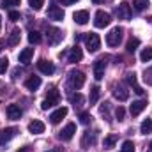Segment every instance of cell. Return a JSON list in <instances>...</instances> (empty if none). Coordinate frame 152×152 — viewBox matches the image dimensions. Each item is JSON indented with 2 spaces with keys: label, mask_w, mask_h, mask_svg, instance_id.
Returning a JSON list of instances; mask_svg holds the SVG:
<instances>
[{
  "label": "cell",
  "mask_w": 152,
  "mask_h": 152,
  "mask_svg": "<svg viewBox=\"0 0 152 152\" xmlns=\"http://www.w3.org/2000/svg\"><path fill=\"white\" fill-rule=\"evenodd\" d=\"M140 60H142V62H149V60H152V46L145 48V50H142V53H140Z\"/></svg>",
  "instance_id": "4316f807"
},
{
  "label": "cell",
  "mask_w": 152,
  "mask_h": 152,
  "mask_svg": "<svg viewBox=\"0 0 152 152\" xmlns=\"http://www.w3.org/2000/svg\"><path fill=\"white\" fill-rule=\"evenodd\" d=\"M67 83H69V87H71L73 90H78V88H81L83 83H85V75H83L81 71H71L69 76H67Z\"/></svg>",
  "instance_id": "6da1fadb"
},
{
  "label": "cell",
  "mask_w": 152,
  "mask_h": 152,
  "mask_svg": "<svg viewBox=\"0 0 152 152\" xmlns=\"http://www.w3.org/2000/svg\"><path fill=\"white\" fill-rule=\"evenodd\" d=\"M99 94H101V92H99V87H97V85L90 88V104H96V103H97Z\"/></svg>",
  "instance_id": "83f0119b"
},
{
  "label": "cell",
  "mask_w": 152,
  "mask_h": 152,
  "mask_svg": "<svg viewBox=\"0 0 152 152\" xmlns=\"http://www.w3.org/2000/svg\"><path fill=\"white\" fill-rule=\"evenodd\" d=\"M73 20L78 25H87L88 23V12L87 11H76L75 14H73Z\"/></svg>",
  "instance_id": "ffe728a7"
},
{
  "label": "cell",
  "mask_w": 152,
  "mask_h": 152,
  "mask_svg": "<svg viewBox=\"0 0 152 152\" xmlns=\"http://www.w3.org/2000/svg\"><path fill=\"white\" fill-rule=\"evenodd\" d=\"M25 87H27L28 90H37L39 87H41V78H39V76H30V78L25 81Z\"/></svg>",
  "instance_id": "603a6c76"
},
{
  "label": "cell",
  "mask_w": 152,
  "mask_h": 152,
  "mask_svg": "<svg viewBox=\"0 0 152 152\" xmlns=\"http://www.w3.org/2000/svg\"><path fill=\"white\" fill-rule=\"evenodd\" d=\"M28 4H30V7H32L34 11H39V9L44 5V0H28Z\"/></svg>",
  "instance_id": "d590c367"
},
{
  "label": "cell",
  "mask_w": 152,
  "mask_h": 152,
  "mask_svg": "<svg viewBox=\"0 0 152 152\" xmlns=\"http://www.w3.org/2000/svg\"><path fill=\"white\" fill-rule=\"evenodd\" d=\"M124 115H126V110H124L122 106H118V108L115 110V117H117V120H124Z\"/></svg>",
  "instance_id": "f35d334b"
},
{
  "label": "cell",
  "mask_w": 152,
  "mask_h": 152,
  "mask_svg": "<svg viewBox=\"0 0 152 152\" xmlns=\"http://www.w3.org/2000/svg\"><path fill=\"white\" fill-rule=\"evenodd\" d=\"M58 2H60L62 5H73V4L78 2V0H58Z\"/></svg>",
  "instance_id": "60d3db41"
},
{
  "label": "cell",
  "mask_w": 152,
  "mask_h": 152,
  "mask_svg": "<svg viewBox=\"0 0 152 152\" xmlns=\"http://www.w3.org/2000/svg\"><path fill=\"white\" fill-rule=\"evenodd\" d=\"M58 99H60L58 90H57V88H51V90L48 92V97L41 103V108H42V110H50V108H53L55 104H58Z\"/></svg>",
  "instance_id": "7a4b0ae2"
},
{
  "label": "cell",
  "mask_w": 152,
  "mask_h": 152,
  "mask_svg": "<svg viewBox=\"0 0 152 152\" xmlns=\"http://www.w3.org/2000/svg\"><path fill=\"white\" fill-rule=\"evenodd\" d=\"M140 133L142 134H151L152 133V118H145L140 126Z\"/></svg>",
  "instance_id": "d4e9b609"
},
{
  "label": "cell",
  "mask_w": 152,
  "mask_h": 152,
  "mask_svg": "<svg viewBox=\"0 0 152 152\" xmlns=\"http://www.w3.org/2000/svg\"><path fill=\"white\" fill-rule=\"evenodd\" d=\"M20 4H21V0H2V7H7V9H12Z\"/></svg>",
  "instance_id": "1f68e13d"
},
{
  "label": "cell",
  "mask_w": 152,
  "mask_h": 152,
  "mask_svg": "<svg viewBox=\"0 0 152 152\" xmlns=\"http://www.w3.org/2000/svg\"><path fill=\"white\" fill-rule=\"evenodd\" d=\"M9 20H11V21H18V20H20V12L14 11V9H11V11H9Z\"/></svg>",
  "instance_id": "ab89813d"
},
{
  "label": "cell",
  "mask_w": 152,
  "mask_h": 152,
  "mask_svg": "<svg viewBox=\"0 0 152 152\" xmlns=\"http://www.w3.org/2000/svg\"><path fill=\"white\" fill-rule=\"evenodd\" d=\"M138 46H140V39H138V37H131L129 41H127V46H126V51H127V53H134Z\"/></svg>",
  "instance_id": "cb8c5ba5"
},
{
  "label": "cell",
  "mask_w": 152,
  "mask_h": 152,
  "mask_svg": "<svg viewBox=\"0 0 152 152\" xmlns=\"http://www.w3.org/2000/svg\"><path fill=\"white\" fill-rule=\"evenodd\" d=\"M145 108H147V101H145V99L134 101V103L131 104V115H133V117H138V115L142 113Z\"/></svg>",
  "instance_id": "ac0fdd59"
},
{
  "label": "cell",
  "mask_w": 152,
  "mask_h": 152,
  "mask_svg": "<svg viewBox=\"0 0 152 152\" xmlns=\"http://www.w3.org/2000/svg\"><path fill=\"white\" fill-rule=\"evenodd\" d=\"M37 69L42 73V75H53V73H55V66H53V62L44 60V58H41V60L37 62Z\"/></svg>",
  "instance_id": "30bf717a"
},
{
  "label": "cell",
  "mask_w": 152,
  "mask_h": 152,
  "mask_svg": "<svg viewBox=\"0 0 152 152\" xmlns=\"http://www.w3.org/2000/svg\"><path fill=\"white\" fill-rule=\"evenodd\" d=\"M81 58H83V51H81V48L75 46V48H71V50H69V53H67V60H69L71 64L80 62Z\"/></svg>",
  "instance_id": "2e32d148"
},
{
  "label": "cell",
  "mask_w": 152,
  "mask_h": 152,
  "mask_svg": "<svg viewBox=\"0 0 152 152\" xmlns=\"http://www.w3.org/2000/svg\"><path fill=\"white\" fill-rule=\"evenodd\" d=\"M92 2H94V4H99V2H103V0H92Z\"/></svg>",
  "instance_id": "f6af8a7d"
},
{
  "label": "cell",
  "mask_w": 152,
  "mask_h": 152,
  "mask_svg": "<svg viewBox=\"0 0 152 152\" xmlns=\"http://www.w3.org/2000/svg\"><path fill=\"white\" fill-rule=\"evenodd\" d=\"M20 39H21V32L16 28V30H12L11 32V37H9V46H16L18 42H20Z\"/></svg>",
  "instance_id": "484cf974"
},
{
  "label": "cell",
  "mask_w": 152,
  "mask_h": 152,
  "mask_svg": "<svg viewBox=\"0 0 152 152\" xmlns=\"http://www.w3.org/2000/svg\"><path fill=\"white\" fill-rule=\"evenodd\" d=\"M110 23H112V16H110L108 12H104V11H97V12H96L94 25H96L97 28H104V27H108Z\"/></svg>",
  "instance_id": "5b68a950"
},
{
  "label": "cell",
  "mask_w": 152,
  "mask_h": 152,
  "mask_svg": "<svg viewBox=\"0 0 152 152\" xmlns=\"http://www.w3.org/2000/svg\"><path fill=\"white\" fill-rule=\"evenodd\" d=\"M133 5H134V9H136V11H143V9H147V7H149V0H134V2H133Z\"/></svg>",
  "instance_id": "f546056e"
},
{
  "label": "cell",
  "mask_w": 152,
  "mask_h": 152,
  "mask_svg": "<svg viewBox=\"0 0 152 152\" xmlns=\"http://www.w3.org/2000/svg\"><path fill=\"white\" fill-rule=\"evenodd\" d=\"M127 83L133 87V90H134L138 96H143V94H145V90L138 85V80H136V75H134V73H129V75H127Z\"/></svg>",
  "instance_id": "e0dca14e"
},
{
  "label": "cell",
  "mask_w": 152,
  "mask_h": 152,
  "mask_svg": "<svg viewBox=\"0 0 152 152\" xmlns=\"http://www.w3.org/2000/svg\"><path fill=\"white\" fill-rule=\"evenodd\" d=\"M113 96L118 99V101H126V99L129 97V90L126 88V85L118 83V85H115L113 87Z\"/></svg>",
  "instance_id": "5bb4252c"
},
{
  "label": "cell",
  "mask_w": 152,
  "mask_h": 152,
  "mask_svg": "<svg viewBox=\"0 0 152 152\" xmlns=\"http://www.w3.org/2000/svg\"><path fill=\"white\" fill-rule=\"evenodd\" d=\"M143 80H145L149 85H152V67L145 69V73H143Z\"/></svg>",
  "instance_id": "74e56055"
},
{
  "label": "cell",
  "mask_w": 152,
  "mask_h": 152,
  "mask_svg": "<svg viewBox=\"0 0 152 152\" xmlns=\"http://www.w3.org/2000/svg\"><path fill=\"white\" fill-rule=\"evenodd\" d=\"M28 41H30L32 44H39V42H41V34H39L37 30H30V32H28Z\"/></svg>",
  "instance_id": "f1b7e54d"
},
{
  "label": "cell",
  "mask_w": 152,
  "mask_h": 152,
  "mask_svg": "<svg viewBox=\"0 0 152 152\" xmlns=\"http://www.w3.org/2000/svg\"><path fill=\"white\" fill-rule=\"evenodd\" d=\"M9 67V60L7 58H0V75H4Z\"/></svg>",
  "instance_id": "8d00e7d4"
},
{
  "label": "cell",
  "mask_w": 152,
  "mask_h": 152,
  "mask_svg": "<svg viewBox=\"0 0 152 152\" xmlns=\"http://www.w3.org/2000/svg\"><path fill=\"white\" fill-rule=\"evenodd\" d=\"M46 36H48V44H57V42H60L62 37H64V34L58 28H55V27H50L46 30Z\"/></svg>",
  "instance_id": "52a82bcc"
},
{
  "label": "cell",
  "mask_w": 152,
  "mask_h": 152,
  "mask_svg": "<svg viewBox=\"0 0 152 152\" xmlns=\"http://www.w3.org/2000/svg\"><path fill=\"white\" fill-rule=\"evenodd\" d=\"M96 142H97V133H90V131L83 133V138H81V147H83V149L94 147Z\"/></svg>",
  "instance_id": "ba28073f"
},
{
  "label": "cell",
  "mask_w": 152,
  "mask_h": 152,
  "mask_svg": "<svg viewBox=\"0 0 152 152\" xmlns=\"http://www.w3.org/2000/svg\"><path fill=\"white\" fill-rule=\"evenodd\" d=\"M0 27H2V18H0Z\"/></svg>",
  "instance_id": "c3c4849f"
},
{
  "label": "cell",
  "mask_w": 152,
  "mask_h": 152,
  "mask_svg": "<svg viewBox=\"0 0 152 152\" xmlns=\"http://www.w3.org/2000/svg\"><path fill=\"white\" fill-rule=\"evenodd\" d=\"M5 112H7V117H9L11 120H20V118H21V115H23L21 108H20L18 104H9Z\"/></svg>",
  "instance_id": "9a60e30c"
},
{
  "label": "cell",
  "mask_w": 152,
  "mask_h": 152,
  "mask_svg": "<svg viewBox=\"0 0 152 152\" xmlns=\"http://www.w3.org/2000/svg\"><path fill=\"white\" fill-rule=\"evenodd\" d=\"M32 57H34V48H25V50L20 53L18 60H20L21 64H28V62L32 60Z\"/></svg>",
  "instance_id": "44dd1931"
},
{
  "label": "cell",
  "mask_w": 152,
  "mask_h": 152,
  "mask_svg": "<svg viewBox=\"0 0 152 152\" xmlns=\"http://www.w3.org/2000/svg\"><path fill=\"white\" fill-rule=\"evenodd\" d=\"M18 152H30V149H28V147H21Z\"/></svg>",
  "instance_id": "7bdbcfd3"
},
{
  "label": "cell",
  "mask_w": 152,
  "mask_h": 152,
  "mask_svg": "<svg viewBox=\"0 0 152 152\" xmlns=\"http://www.w3.org/2000/svg\"><path fill=\"white\" fill-rule=\"evenodd\" d=\"M75 133H76V126L71 122V124H67V126L58 133V138H60V140H64V142H69V140L75 136Z\"/></svg>",
  "instance_id": "9c48e42d"
},
{
  "label": "cell",
  "mask_w": 152,
  "mask_h": 152,
  "mask_svg": "<svg viewBox=\"0 0 152 152\" xmlns=\"http://www.w3.org/2000/svg\"><path fill=\"white\" fill-rule=\"evenodd\" d=\"M83 101H85V97H83L81 94H76V96H73V97H71V103L75 104V108H76V106L80 108V106L83 104Z\"/></svg>",
  "instance_id": "d6a6232c"
},
{
  "label": "cell",
  "mask_w": 152,
  "mask_h": 152,
  "mask_svg": "<svg viewBox=\"0 0 152 152\" xmlns=\"http://www.w3.org/2000/svg\"><path fill=\"white\" fill-rule=\"evenodd\" d=\"M18 134V129L16 127H5V129H2L0 131V143L4 145V143H7L11 138H14Z\"/></svg>",
  "instance_id": "4fadbf2b"
},
{
  "label": "cell",
  "mask_w": 152,
  "mask_h": 152,
  "mask_svg": "<svg viewBox=\"0 0 152 152\" xmlns=\"http://www.w3.org/2000/svg\"><path fill=\"white\" fill-rule=\"evenodd\" d=\"M46 152H62L60 147H55V149H51V151H46Z\"/></svg>",
  "instance_id": "b9f144b4"
},
{
  "label": "cell",
  "mask_w": 152,
  "mask_h": 152,
  "mask_svg": "<svg viewBox=\"0 0 152 152\" xmlns=\"http://www.w3.org/2000/svg\"><path fill=\"white\" fill-rule=\"evenodd\" d=\"M115 14H117L118 20H126V21L131 20V7H129V4H127V2H122V4L117 7Z\"/></svg>",
  "instance_id": "8992f818"
},
{
  "label": "cell",
  "mask_w": 152,
  "mask_h": 152,
  "mask_svg": "<svg viewBox=\"0 0 152 152\" xmlns=\"http://www.w3.org/2000/svg\"><path fill=\"white\" fill-rule=\"evenodd\" d=\"M149 151H151V152H152V142H151V147H149Z\"/></svg>",
  "instance_id": "bcb514c9"
},
{
  "label": "cell",
  "mask_w": 152,
  "mask_h": 152,
  "mask_svg": "<svg viewBox=\"0 0 152 152\" xmlns=\"http://www.w3.org/2000/svg\"><path fill=\"white\" fill-rule=\"evenodd\" d=\"M122 152H134V143L129 142V140H126L122 143Z\"/></svg>",
  "instance_id": "e575fe53"
},
{
  "label": "cell",
  "mask_w": 152,
  "mask_h": 152,
  "mask_svg": "<svg viewBox=\"0 0 152 152\" xmlns=\"http://www.w3.org/2000/svg\"><path fill=\"white\" fill-rule=\"evenodd\" d=\"M122 36H124V30H122L120 27L112 28V30L106 34V42H108V46H118L120 41H122Z\"/></svg>",
  "instance_id": "3957f363"
},
{
  "label": "cell",
  "mask_w": 152,
  "mask_h": 152,
  "mask_svg": "<svg viewBox=\"0 0 152 152\" xmlns=\"http://www.w3.org/2000/svg\"><path fill=\"white\" fill-rule=\"evenodd\" d=\"M4 50V41H0V51Z\"/></svg>",
  "instance_id": "ee69618b"
},
{
  "label": "cell",
  "mask_w": 152,
  "mask_h": 152,
  "mask_svg": "<svg viewBox=\"0 0 152 152\" xmlns=\"http://www.w3.org/2000/svg\"><path fill=\"white\" fill-rule=\"evenodd\" d=\"M48 18H50V20H55V21H62V20H64V11H62V7H58V5H50V9H48Z\"/></svg>",
  "instance_id": "8fae6325"
},
{
  "label": "cell",
  "mask_w": 152,
  "mask_h": 152,
  "mask_svg": "<svg viewBox=\"0 0 152 152\" xmlns=\"http://www.w3.org/2000/svg\"><path fill=\"white\" fill-rule=\"evenodd\" d=\"M85 44H87V50H88L90 53H96V51L101 48V39H99L97 34L90 32V34L85 36Z\"/></svg>",
  "instance_id": "277c9868"
},
{
  "label": "cell",
  "mask_w": 152,
  "mask_h": 152,
  "mask_svg": "<svg viewBox=\"0 0 152 152\" xmlns=\"http://www.w3.org/2000/svg\"><path fill=\"white\" fill-rule=\"evenodd\" d=\"M28 131H30L32 134H41V133H44V124H42L41 120H32V122L28 124Z\"/></svg>",
  "instance_id": "7402d4cb"
},
{
  "label": "cell",
  "mask_w": 152,
  "mask_h": 152,
  "mask_svg": "<svg viewBox=\"0 0 152 152\" xmlns=\"http://www.w3.org/2000/svg\"><path fill=\"white\" fill-rule=\"evenodd\" d=\"M115 142H117V136H113V134H110V136H106V138H104L103 145H104V149H112V147L115 145Z\"/></svg>",
  "instance_id": "4dcf8cb0"
},
{
  "label": "cell",
  "mask_w": 152,
  "mask_h": 152,
  "mask_svg": "<svg viewBox=\"0 0 152 152\" xmlns=\"http://www.w3.org/2000/svg\"><path fill=\"white\" fill-rule=\"evenodd\" d=\"M104 69H106V62H104V58L96 60V62H94V78H96V80H103V76H104Z\"/></svg>",
  "instance_id": "7c38bea8"
},
{
  "label": "cell",
  "mask_w": 152,
  "mask_h": 152,
  "mask_svg": "<svg viewBox=\"0 0 152 152\" xmlns=\"http://www.w3.org/2000/svg\"><path fill=\"white\" fill-rule=\"evenodd\" d=\"M90 120H92V115L90 113H87V112H81V113H80V122H81L83 126L90 124Z\"/></svg>",
  "instance_id": "836d02e7"
},
{
  "label": "cell",
  "mask_w": 152,
  "mask_h": 152,
  "mask_svg": "<svg viewBox=\"0 0 152 152\" xmlns=\"http://www.w3.org/2000/svg\"><path fill=\"white\" fill-rule=\"evenodd\" d=\"M66 115H67V108H66V106H62V108L55 110L53 113L50 115V120H51V124H58V122H60Z\"/></svg>",
  "instance_id": "d6986e66"
},
{
  "label": "cell",
  "mask_w": 152,
  "mask_h": 152,
  "mask_svg": "<svg viewBox=\"0 0 152 152\" xmlns=\"http://www.w3.org/2000/svg\"><path fill=\"white\" fill-rule=\"evenodd\" d=\"M2 88H4V87H2V83H0V92H2Z\"/></svg>",
  "instance_id": "7dc6e473"
}]
</instances>
